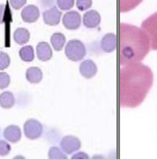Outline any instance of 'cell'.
I'll list each match as a JSON object with an SVG mask.
<instances>
[{
  "instance_id": "22",
  "label": "cell",
  "mask_w": 157,
  "mask_h": 160,
  "mask_svg": "<svg viewBox=\"0 0 157 160\" xmlns=\"http://www.w3.org/2000/svg\"><path fill=\"white\" fill-rule=\"evenodd\" d=\"M11 58L7 53L0 52V71H3L10 66Z\"/></svg>"
},
{
  "instance_id": "10",
  "label": "cell",
  "mask_w": 157,
  "mask_h": 160,
  "mask_svg": "<svg viewBox=\"0 0 157 160\" xmlns=\"http://www.w3.org/2000/svg\"><path fill=\"white\" fill-rule=\"evenodd\" d=\"M79 72L86 79H92L97 73V67L91 59H86L79 66Z\"/></svg>"
},
{
  "instance_id": "28",
  "label": "cell",
  "mask_w": 157,
  "mask_h": 160,
  "mask_svg": "<svg viewBox=\"0 0 157 160\" xmlns=\"http://www.w3.org/2000/svg\"><path fill=\"white\" fill-rule=\"evenodd\" d=\"M6 5L2 4L0 5V23H4L6 21Z\"/></svg>"
},
{
  "instance_id": "20",
  "label": "cell",
  "mask_w": 157,
  "mask_h": 160,
  "mask_svg": "<svg viewBox=\"0 0 157 160\" xmlns=\"http://www.w3.org/2000/svg\"><path fill=\"white\" fill-rule=\"evenodd\" d=\"M19 55L22 61L24 62H32L35 58L34 48L30 45H26L21 48L19 52Z\"/></svg>"
},
{
  "instance_id": "11",
  "label": "cell",
  "mask_w": 157,
  "mask_h": 160,
  "mask_svg": "<svg viewBox=\"0 0 157 160\" xmlns=\"http://www.w3.org/2000/svg\"><path fill=\"white\" fill-rule=\"evenodd\" d=\"M101 23V15L95 10H90L83 15V25L88 28H95Z\"/></svg>"
},
{
  "instance_id": "4",
  "label": "cell",
  "mask_w": 157,
  "mask_h": 160,
  "mask_svg": "<svg viewBox=\"0 0 157 160\" xmlns=\"http://www.w3.org/2000/svg\"><path fill=\"white\" fill-rule=\"evenodd\" d=\"M141 29L149 38L150 48L154 51H157V12L142 22Z\"/></svg>"
},
{
  "instance_id": "2",
  "label": "cell",
  "mask_w": 157,
  "mask_h": 160,
  "mask_svg": "<svg viewBox=\"0 0 157 160\" xmlns=\"http://www.w3.org/2000/svg\"><path fill=\"white\" fill-rule=\"evenodd\" d=\"M119 64L141 62L150 51V41L143 29L131 24H119Z\"/></svg>"
},
{
  "instance_id": "6",
  "label": "cell",
  "mask_w": 157,
  "mask_h": 160,
  "mask_svg": "<svg viewBox=\"0 0 157 160\" xmlns=\"http://www.w3.org/2000/svg\"><path fill=\"white\" fill-rule=\"evenodd\" d=\"M60 147H61V150H63L66 155H70L80 149L81 142H80V140L76 136L66 135V136H64L62 140L60 141Z\"/></svg>"
},
{
  "instance_id": "16",
  "label": "cell",
  "mask_w": 157,
  "mask_h": 160,
  "mask_svg": "<svg viewBox=\"0 0 157 160\" xmlns=\"http://www.w3.org/2000/svg\"><path fill=\"white\" fill-rule=\"evenodd\" d=\"M15 104L14 95L11 91H5L0 94V106L4 109H11Z\"/></svg>"
},
{
  "instance_id": "23",
  "label": "cell",
  "mask_w": 157,
  "mask_h": 160,
  "mask_svg": "<svg viewBox=\"0 0 157 160\" xmlns=\"http://www.w3.org/2000/svg\"><path fill=\"white\" fill-rule=\"evenodd\" d=\"M59 9L62 11H68L74 7V0H57Z\"/></svg>"
},
{
  "instance_id": "9",
  "label": "cell",
  "mask_w": 157,
  "mask_h": 160,
  "mask_svg": "<svg viewBox=\"0 0 157 160\" xmlns=\"http://www.w3.org/2000/svg\"><path fill=\"white\" fill-rule=\"evenodd\" d=\"M40 11L38 7L34 5H28L21 11V18L26 23H33L39 19Z\"/></svg>"
},
{
  "instance_id": "13",
  "label": "cell",
  "mask_w": 157,
  "mask_h": 160,
  "mask_svg": "<svg viewBox=\"0 0 157 160\" xmlns=\"http://www.w3.org/2000/svg\"><path fill=\"white\" fill-rule=\"evenodd\" d=\"M36 55L41 61H49L53 55L51 47L46 42H39L36 46Z\"/></svg>"
},
{
  "instance_id": "21",
  "label": "cell",
  "mask_w": 157,
  "mask_h": 160,
  "mask_svg": "<svg viewBox=\"0 0 157 160\" xmlns=\"http://www.w3.org/2000/svg\"><path fill=\"white\" fill-rule=\"evenodd\" d=\"M48 158H49V159L52 160L67 159V156H66V154H65L62 150L58 149V147H51V148L50 149L49 153H48Z\"/></svg>"
},
{
  "instance_id": "25",
  "label": "cell",
  "mask_w": 157,
  "mask_h": 160,
  "mask_svg": "<svg viewBox=\"0 0 157 160\" xmlns=\"http://www.w3.org/2000/svg\"><path fill=\"white\" fill-rule=\"evenodd\" d=\"M93 4L92 0H76V5L77 8L80 12H84V11L89 9Z\"/></svg>"
},
{
  "instance_id": "7",
  "label": "cell",
  "mask_w": 157,
  "mask_h": 160,
  "mask_svg": "<svg viewBox=\"0 0 157 160\" xmlns=\"http://www.w3.org/2000/svg\"><path fill=\"white\" fill-rule=\"evenodd\" d=\"M81 17L77 11L67 12L63 17V25L65 28L70 30H76L80 27Z\"/></svg>"
},
{
  "instance_id": "3",
  "label": "cell",
  "mask_w": 157,
  "mask_h": 160,
  "mask_svg": "<svg viewBox=\"0 0 157 160\" xmlns=\"http://www.w3.org/2000/svg\"><path fill=\"white\" fill-rule=\"evenodd\" d=\"M64 53L69 60L78 62L85 58L87 54V49L82 42L77 39H73L67 42Z\"/></svg>"
},
{
  "instance_id": "29",
  "label": "cell",
  "mask_w": 157,
  "mask_h": 160,
  "mask_svg": "<svg viewBox=\"0 0 157 160\" xmlns=\"http://www.w3.org/2000/svg\"><path fill=\"white\" fill-rule=\"evenodd\" d=\"M72 159H89V157L85 152H78L72 157Z\"/></svg>"
},
{
  "instance_id": "27",
  "label": "cell",
  "mask_w": 157,
  "mask_h": 160,
  "mask_svg": "<svg viewBox=\"0 0 157 160\" xmlns=\"http://www.w3.org/2000/svg\"><path fill=\"white\" fill-rule=\"evenodd\" d=\"M26 4V0H10L11 6L14 10H19Z\"/></svg>"
},
{
  "instance_id": "26",
  "label": "cell",
  "mask_w": 157,
  "mask_h": 160,
  "mask_svg": "<svg viewBox=\"0 0 157 160\" xmlns=\"http://www.w3.org/2000/svg\"><path fill=\"white\" fill-rule=\"evenodd\" d=\"M11 146L10 144L5 142L4 140H0V156L5 157L7 156L11 152Z\"/></svg>"
},
{
  "instance_id": "5",
  "label": "cell",
  "mask_w": 157,
  "mask_h": 160,
  "mask_svg": "<svg viewBox=\"0 0 157 160\" xmlns=\"http://www.w3.org/2000/svg\"><path fill=\"white\" fill-rule=\"evenodd\" d=\"M24 134L29 140L39 139L43 132V127L37 119H29L26 120L23 126Z\"/></svg>"
},
{
  "instance_id": "19",
  "label": "cell",
  "mask_w": 157,
  "mask_h": 160,
  "mask_svg": "<svg viewBox=\"0 0 157 160\" xmlns=\"http://www.w3.org/2000/svg\"><path fill=\"white\" fill-rule=\"evenodd\" d=\"M50 42L52 44L53 48L55 51L60 52L64 48V45L65 43V36L62 33H54L50 37Z\"/></svg>"
},
{
  "instance_id": "14",
  "label": "cell",
  "mask_w": 157,
  "mask_h": 160,
  "mask_svg": "<svg viewBox=\"0 0 157 160\" xmlns=\"http://www.w3.org/2000/svg\"><path fill=\"white\" fill-rule=\"evenodd\" d=\"M101 48L107 53L114 52L117 48V36L115 34H106L101 41Z\"/></svg>"
},
{
  "instance_id": "17",
  "label": "cell",
  "mask_w": 157,
  "mask_h": 160,
  "mask_svg": "<svg viewBox=\"0 0 157 160\" xmlns=\"http://www.w3.org/2000/svg\"><path fill=\"white\" fill-rule=\"evenodd\" d=\"M13 39L18 44H25L30 39V33L24 28H18L13 33Z\"/></svg>"
},
{
  "instance_id": "12",
  "label": "cell",
  "mask_w": 157,
  "mask_h": 160,
  "mask_svg": "<svg viewBox=\"0 0 157 160\" xmlns=\"http://www.w3.org/2000/svg\"><path fill=\"white\" fill-rule=\"evenodd\" d=\"M3 135L7 142H10L12 143H16L20 142L21 139V130L16 125H11L5 128L4 130Z\"/></svg>"
},
{
  "instance_id": "24",
  "label": "cell",
  "mask_w": 157,
  "mask_h": 160,
  "mask_svg": "<svg viewBox=\"0 0 157 160\" xmlns=\"http://www.w3.org/2000/svg\"><path fill=\"white\" fill-rule=\"evenodd\" d=\"M11 82L10 75L5 72H0V89H5L6 88Z\"/></svg>"
},
{
  "instance_id": "15",
  "label": "cell",
  "mask_w": 157,
  "mask_h": 160,
  "mask_svg": "<svg viewBox=\"0 0 157 160\" xmlns=\"http://www.w3.org/2000/svg\"><path fill=\"white\" fill-rule=\"evenodd\" d=\"M26 79L28 82L36 84L42 80V71L37 67H29L26 72Z\"/></svg>"
},
{
  "instance_id": "1",
  "label": "cell",
  "mask_w": 157,
  "mask_h": 160,
  "mask_svg": "<svg viewBox=\"0 0 157 160\" xmlns=\"http://www.w3.org/2000/svg\"><path fill=\"white\" fill-rule=\"evenodd\" d=\"M154 74L140 62L126 65L119 71V104L122 108L140 106L151 89Z\"/></svg>"
},
{
  "instance_id": "8",
  "label": "cell",
  "mask_w": 157,
  "mask_h": 160,
  "mask_svg": "<svg viewBox=\"0 0 157 160\" xmlns=\"http://www.w3.org/2000/svg\"><path fill=\"white\" fill-rule=\"evenodd\" d=\"M62 12L58 10V7L53 6L50 9L46 10L42 13L43 21L46 25L49 26H57L60 22Z\"/></svg>"
},
{
  "instance_id": "18",
  "label": "cell",
  "mask_w": 157,
  "mask_h": 160,
  "mask_svg": "<svg viewBox=\"0 0 157 160\" xmlns=\"http://www.w3.org/2000/svg\"><path fill=\"white\" fill-rule=\"evenodd\" d=\"M143 0H119L118 6L120 12H127L135 9Z\"/></svg>"
}]
</instances>
